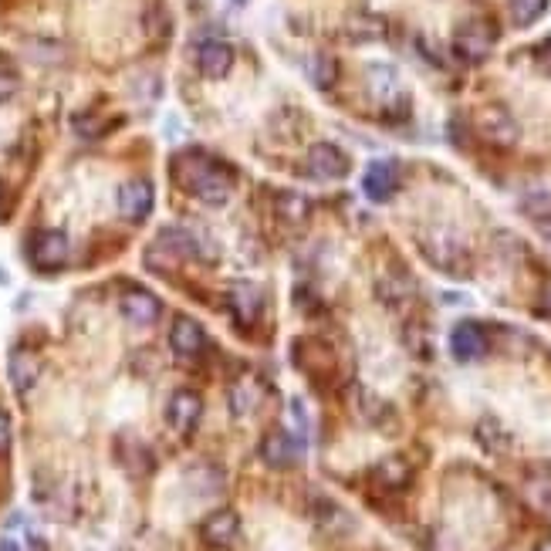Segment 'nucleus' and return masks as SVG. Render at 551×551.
<instances>
[{
	"label": "nucleus",
	"mask_w": 551,
	"mask_h": 551,
	"mask_svg": "<svg viewBox=\"0 0 551 551\" xmlns=\"http://www.w3.org/2000/svg\"><path fill=\"white\" fill-rule=\"evenodd\" d=\"M524 213H531L535 220H548L551 217V193H531V197H524Z\"/></svg>",
	"instance_id": "bb28decb"
},
{
	"label": "nucleus",
	"mask_w": 551,
	"mask_h": 551,
	"mask_svg": "<svg viewBox=\"0 0 551 551\" xmlns=\"http://www.w3.org/2000/svg\"><path fill=\"white\" fill-rule=\"evenodd\" d=\"M410 477L413 470L403 457H386L372 470V481H376V487H382V491H403V487L410 484Z\"/></svg>",
	"instance_id": "aec40b11"
},
{
	"label": "nucleus",
	"mask_w": 551,
	"mask_h": 551,
	"mask_svg": "<svg viewBox=\"0 0 551 551\" xmlns=\"http://www.w3.org/2000/svg\"><path fill=\"white\" fill-rule=\"evenodd\" d=\"M548 14V0H511V21L514 28H531Z\"/></svg>",
	"instance_id": "5701e85b"
},
{
	"label": "nucleus",
	"mask_w": 551,
	"mask_h": 551,
	"mask_svg": "<svg viewBox=\"0 0 551 551\" xmlns=\"http://www.w3.org/2000/svg\"><path fill=\"white\" fill-rule=\"evenodd\" d=\"M301 450H305V440L291 430H271L268 437L261 440V460L274 470H288L301 460Z\"/></svg>",
	"instance_id": "0eeeda50"
},
{
	"label": "nucleus",
	"mask_w": 551,
	"mask_h": 551,
	"mask_svg": "<svg viewBox=\"0 0 551 551\" xmlns=\"http://www.w3.org/2000/svg\"><path fill=\"white\" fill-rule=\"evenodd\" d=\"M200 535H203V541H207L210 548H217V551L230 548L237 538H241V514H237V511H230V508L213 511L210 518L203 521Z\"/></svg>",
	"instance_id": "f8f14e48"
},
{
	"label": "nucleus",
	"mask_w": 551,
	"mask_h": 551,
	"mask_svg": "<svg viewBox=\"0 0 551 551\" xmlns=\"http://www.w3.org/2000/svg\"><path fill=\"white\" fill-rule=\"evenodd\" d=\"M477 440H481L491 453H501L504 447H508V437H504V430L497 426V420H484L481 426H477Z\"/></svg>",
	"instance_id": "393cba45"
},
{
	"label": "nucleus",
	"mask_w": 551,
	"mask_h": 551,
	"mask_svg": "<svg viewBox=\"0 0 551 551\" xmlns=\"http://www.w3.org/2000/svg\"><path fill=\"white\" fill-rule=\"evenodd\" d=\"M386 21L379 14H352L345 21V38L355 44H369V41H382L386 38Z\"/></svg>",
	"instance_id": "412c9836"
},
{
	"label": "nucleus",
	"mask_w": 551,
	"mask_h": 551,
	"mask_svg": "<svg viewBox=\"0 0 551 551\" xmlns=\"http://www.w3.org/2000/svg\"><path fill=\"white\" fill-rule=\"evenodd\" d=\"M278 213L284 220H305L308 217V200L298 193H281L278 197Z\"/></svg>",
	"instance_id": "a878e982"
},
{
	"label": "nucleus",
	"mask_w": 551,
	"mask_h": 551,
	"mask_svg": "<svg viewBox=\"0 0 551 551\" xmlns=\"http://www.w3.org/2000/svg\"><path fill=\"white\" fill-rule=\"evenodd\" d=\"M119 311L129 325L136 328H149L156 325V318L163 315V301H159L153 291H142V288H129L119 301Z\"/></svg>",
	"instance_id": "9d476101"
},
{
	"label": "nucleus",
	"mask_w": 551,
	"mask_h": 551,
	"mask_svg": "<svg viewBox=\"0 0 551 551\" xmlns=\"http://www.w3.org/2000/svg\"><path fill=\"white\" fill-rule=\"evenodd\" d=\"M535 551H551V541H541V545Z\"/></svg>",
	"instance_id": "473e14b6"
},
{
	"label": "nucleus",
	"mask_w": 551,
	"mask_h": 551,
	"mask_svg": "<svg viewBox=\"0 0 551 551\" xmlns=\"http://www.w3.org/2000/svg\"><path fill=\"white\" fill-rule=\"evenodd\" d=\"M366 85H369V95L376 99L386 112H396L406 115L410 112V95L403 92V82H399V71L393 65H382V61H376V65L366 68Z\"/></svg>",
	"instance_id": "7ed1b4c3"
},
{
	"label": "nucleus",
	"mask_w": 551,
	"mask_h": 551,
	"mask_svg": "<svg viewBox=\"0 0 551 551\" xmlns=\"http://www.w3.org/2000/svg\"><path fill=\"white\" fill-rule=\"evenodd\" d=\"M349 156L335 142H315L305 156V173L311 180H342L349 173Z\"/></svg>",
	"instance_id": "39448f33"
},
{
	"label": "nucleus",
	"mask_w": 551,
	"mask_h": 551,
	"mask_svg": "<svg viewBox=\"0 0 551 551\" xmlns=\"http://www.w3.org/2000/svg\"><path fill=\"white\" fill-rule=\"evenodd\" d=\"M7 376H11L17 396H28L41 379V359L31 349H14L11 359H7Z\"/></svg>",
	"instance_id": "ddd939ff"
},
{
	"label": "nucleus",
	"mask_w": 551,
	"mask_h": 551,
	"mask_svg": "<svg viewBox=\"0 0 551 551\" xmlns=\"http://www.w3.org/2000/svg\"><path fill=\"white\" fill-rule=\"evenodd\" d=\"M173 176L190 197H197L200 203H210V207L227 203L230 190H234V170H230L227 163H220L217 156L200 153V149L176 156Z\"/></svg>",
	"instance_id": "f257e3e1"
},
{
	"label": "nucleus",
	"mask_w": 551,
	"mask_h": 551,
	"mask_svg": "<svg viewBox=\"0 0 551 551\" xmlns=\"http://www.w3.org/2000/svg\"><path fill=\"white\" fill-rule=\"evenodd\" d=\"M257 406H261V382L254 376H241L230 386V413H234L237 420H247Z\"/></svg>",
	"instance_id": "6ab92c4d"
},
{
	"label": "nucleus",
	"mask_w": 551,
	"mask_h": 551,
	"mask_svg": "<svg viewBox=\"0 0 551 551\" xmlns=\"http://www.w3.org/2000/svg\"><path fill=\"white\" fill-rule=\"evenodd\" d=\"M538 311L545 318H551V278L541 284V295H538Z\"/></svg>",
	"instance_id": "c756f323"
},
{
	"label": "nucleus",
	"mask_w": 551,
	"mask_h": 551,
	"mask_svg": "<svg viewBox=\"0 0 551 551\" xmlns=\"http://www.w3.org/2000/svg\"><path fill=\"white\" fill-rule=\"evenodd\" d=\"M497 44V28L487 17H470L457 28L453 34V51H457L460 61H467V65H481V61L491 55Z\"/></svg>",
	"instance_id": "f03ea898"
},
{
	"label": "nucleus",
	"mask_w": 551,
	"mask_h": 551,
	"mask_svg": "<svg viewBox=\"0 0 551 551\" xmlns=\"http://www.w3.org/2000/svg\"><path fill=\"white\" fill-rule=\"evenodd\" d=\"M261 308H264L261 288H254V284H247V281L230 284V311H234V318L244 328L261 318Z\"/></svg>",
	"instance_id": "a211bd4d"
},
{
	"label": "nucleus",
	"mask_w": 551,
	"mask_h": 551,
	"mask_svg": "<svg viewBox=\"0 0 551 551\" xmlns=\"http://www.w3.org/2000/svg\"><path fill=\"white\" fill-rule=\"evenodd\" d=\"M308 78L315 88L328 92V88H335V82H339V61L332 55H315L308 61Z\"/></svg>",
	"instance_id": "4be33fe9"
},
{
	"label": "nucleus",
	"mask_w": 551,
	"mask_h": 551,
	"mask_svg": "<svg viewBox=\"0 0 551 551\" xmlns=\"http://www.w3.org/2000/svg\"><path fill=\"white\" fill-rule=\"evenodd\" d=\"M315 521L322 524L325 531H342V528H352V518L345 514L335 501H318V514Z\"/></svg>",
	"instance_id": "b1692460"
},
{
	"label": "nucleus",
	"mask_w": 551,
	"mask_h": 551,
	"mask_svg": "<svg viewBox=\"0 0 551 551\" xmlns=\"http://www.w3.org/2000/svg\"><path fill=\"white\" fill-rule=\"evenodd\" d=\"M234 4H237V7H244V4H247V0H234Z\"/></svg>",
	"instance_id": "72a5a7b5"
},
{
	"label": "nucleus",
	"mask_w": 551,
	"mask_h": 551,
	"mask_svg": "<svg viewBox=\"0 0 551 551\" xmlns=\"http://www.w3.org/2000/svg\"><path fill=\"white\" fill-rule=\"evenodd\" d=\"M11 447V416L0 410V453Z\"/></svg>",
	"instance_id": "c85d7f7f"
},
{
	"label": "nucleus",
	"mask_w": 551,
	"mask_h": 551,
	"mask_svg": "<svg viewBox=\"0 0 551 551\" xmlns=\"http://www.w3.org/2000/svg\"><path fill=\"white\" fill-rule=\"evenodd\" d=\"M170 349L180 362H197L207 349V332L190 315H176L170 328Z\"/></svg>",
	"instance_id": "6e6552de"
},
{
	"label": "nucleus",
	"mask_w": 551,
	"mask_h": 551,
	"mask_svg": "<svg viewBox=\"0 0 551 551\" xmlns=\"http://www.w3.org/2000/svg\"><path fill=\"white\" fill-rule=\"evenodd\" d=\"M396 186H399V170L393 163H386V159L369 163L366 176H362V190H366V197L372 203H386L396 193Z\"/></svg>",
	"instance_id": "2eb2a0df"
},
{
	"label": "nucleus",
	"mask_w": 551,
	"mask_h": 551,
	"mask_svg": "<svg viewBox=\"0 0 551 551\" xmlns=\"http://www.w3.org/2000/svg\"><path fill=\"white\" fill-rule=\"evenodd\" d=\"M538 230H541V241L551 247V217L548 220H538Z\"/></svg>",
	"instance_id": "7c9ffc66"
},
{
	"label": "nucleus",
	"mask_w": 551,
	"mask_h": 551,
	"mask_svg": "<svg viewBox=\"0 0 551 551\" xmlns=\"http://www.w3.org/2000/svg\"><path fill=\"white\" fill-rule=\"evenodd\" d=\"M450 352H453V359H460V362L481 359V355L487 352V332H484V325L460 322L450 332Z\"/></svg>",
	"instance_id": "4468645a"
},
{
	"label": "nucleus",
	"mask_w": 551,
	"mask_h": 551,
	"mask_svg": "<svg viewBox=\"0 0 551 551\" xmlns=\"http://www.w3.org/2000/svg\"><path fill=\"white\" fill-rule=\"evenodd\" d=\"M426 254H430V261L437 264L440 271L453 274V278H464L467 274V251L457 241H450V237H433V241H426Z\"/></svg>",
	"instance_id": "dca6fc26"
},
{
	"label": "nucleus",
	"mask_w": 551,
	"mask_h": 551,
	"mask_svg": "<svg viewBox=\"0 0 551 551\" xmlns=\"http://www.w3.org/2000/svg\"><path fill=\"white\" fill-rule=\"evenodd\" d=\"M156 203V190L149 180H129L119 186V213L132 224H139V220L149 217V210H153Z\"/></svg>",
	"instance_id": "9b49d317"
},
{
	"label": "nucleus",
	"mask_w": 551,
	"mask_h": 551,
	"mask_svg": "<svg viewBox=\"0 0 551 551\" xmlns=\"http://www.w3.org/2000/svg\"><path fill=\"white\" fill-rule=\"evenodd\" d=\"M0 551H21V545L14 538H0Z\"/></svg>",
	"instance_id": "2f4dec72"
},
{
	"label": "nucleus",
	"mask_w": 551,
	"mask_h": 551,
	"mask_svg": "<svg viewBox=\"0 0 551 551\" xmlns=\"http://www.w3.org/2000/svg\"><path fill=\"white\" fill-rule=\"evenodd\" d=\"M68 251H71V244H68L65 230H38V234L31 237V247H28L31 264L41 271H58L61 264L68 261Z\"/></svg>",
	"instance_id": "423d86ee"
},
{
	"label": "nucleus",
	"mask_w": 551,
	"mask_h": 551,
	"mask_svg": "<svg viewBox=\"0 0 551 551\" xmlns=\"http://www.w3.org/2000/svg\"><path fill=\"white\" fill-rule=\"evenodd\" d=\"M197 68L203 71L207 78H224L230 68H234V48L227 41H203L197 48Z\"/></svg>",
	"instance_id": "f3484780"
},
{
	"label": "nucleus",
	"mask_w": 551,
	"mask_h": 551,
	"mask_svg": "<svg viewBox=\"0 0 551 551\" xmlns=\"http://www.w3.org/2000/svg\"><path fill=\"white\" fill-rule=\"evenodd\" d=\"M203 416V399L200 393H193V389H176L170 396V403H166V423H170L173 433H193L197 430Z\"/></svg>",
	"instance_id": "1a4fd4ad"
},
{
	"label": "nucleus",
	"mask_w": 551,
	"mask_h": 551,
	"mask_svg": "<svg viewBox=\"0 0 551 551\" xmlns=\"http://www.w3.org/2000/svg\"><path fill=\"white\" fill-rule=\"evenodd\" d=\"M17 92V75H11L7 68H0V102H7Z\"/></svg>",
	"instance_id": "cd10ccee"
},
{
	"label": "nucleus",
	"mask_w": 551,
	"mask_h": 551,
	"mask_svg": "<svg viewBox=\"0 0 551 551\" xmlns=\"http://www.w3.org/2000/svg\"><path fill=\"white\" fill-rule=\"evenodd\" d=\"M474 129L481 132V139H487L491 146H501V149L514 146L518 136H521L518 119H514L504 105H484V109L477 112V119H474Z\"/></svg>",
	"instance_id": "20e7f679"
}]
</instances>
